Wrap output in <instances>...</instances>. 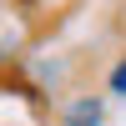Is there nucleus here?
I'll return each mask as SVG.
<instances>
[{
  "label": "nucleus",
  "mask_w": 126,
  "mask_h": 126,
  "mask_svg": "<svg viewBox=\"0 0 126 126\" xmlns=\"http://www.w3.org/2000/svg\"><path fill=\"white\" fill-rule=\"evenodd\" d=\"M96 121H101V106H96V101H76L71 116H66V126H96Z\"/></svg>",
  "instance_id": "f257e3e1"
},
{
  "label": "nucleus",
  "mask_w": 126,
  "mask_h": 126,
  "mask_svg": "<svg viewBox=\"0 0 126 126\" xmlns=\"http://www.w3.org/2000/svg\"><path fill=\"white\" fill-rule=\"evenodd\" d=\"M111 91H121V96H126V61H121L116 71H111Z\"/></svg>",
  "instance_id": "f03ea898"
}]
</instances>
